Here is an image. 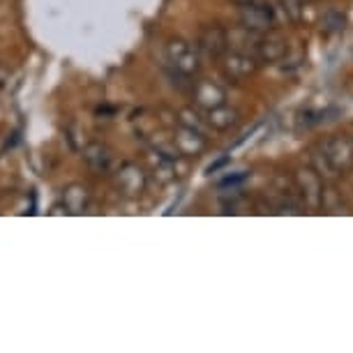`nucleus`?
Masks as SVG:
<instances>
[{
    "label": "nucleus",
    "mask_w": 353,
    "mask_h": 353,
    "mask_svg": "<svg viewBox=\"0 0 353 353\" xmlns=\"http://www.w3.org/2000/svg\"><path fill=\"white\" fill-rule=\"evenodd\" d=\"M5 83H8V70H5V65L0 63V90L5 88Z\"/></svg>",
    "instance_id": "nucleus-19"
},
{
    "label": "nucleus",
    "mask_w": 353,
    "mask_h": 353,
    "mask_svg": "<svg viewBox=\"0 0 353 353\" xmlns=\"http://www.w3.org/2000/svg\"><path fill=\"white\" fill-rule=\"evenodd\" d=\"M83 159H85V164H88V169L92 173H109L111 171V166H113V155H111V150L106 148L104 143H99V141H92L88 143L83 148Z\"/></svg>",
    "instance_id": "nucleus-11"
},
{
    "label": "nucleus",
    "mask_w": 353,
    "mask_h": 353,
    "mask_svg": "<svg viewBox=\"0 0 353 353\" xmlns=\"http://www.w3.org/2000/svg\"><path fill=\"white\" fill-rule=\"evenodd\" d=\"M196 49L201 53V61H219L226 51H229V32L222 26H205L199 32Z\"/></svg>",
    "instance_id": "nucleus-8"
},
{
    "label": "nucleus",
    "mask_w": 353,
    "mask_h": 353,
    "mask_svg": "<svg viewBox=\"0 0 353 353\" xmlns=\"http://www.w3.org/2000/svg\"><path fill=\"white\" fill-rule=\"evenodd\" d=\"M178 125H185V128L199 130L205 134V118H201L196 111H192V109H183L181 113H178Z\"/></svg>",
    "instance_id": "nucleus-15"
},
{
    "label": "nucleus",
    "mask_w": 353,
    "mask_h": 353,
    "mask_svg": "<svg viewBox=\"0 0 353 353\" xmlns=\"http://www.w3.org/2000/svg\"><path fill=\"white\" fill-rule=\"evenodd\" d=\"M314 169L321 178H335L353 166V141L344 137H330L312 155Z\"/></svg>",
    "instance_id": "nucleus-1"
},
{
    "label": "nucleus",
    "mask_w": 353,
    "mask_h": 353,
    "mask_svg": "<svg viewBox=\"0 0 353 353\" xmlns=\"http://www.w3.org/2000/svg\"><path fill=\"white\" fill-rule=\"evenodd\" d=\"M328 121V111H303L301 118H298V123H301V128H314V125H321Z\"/></svg>",
    "instance_id": "nucleus-16"
},
{
    "label": "nucleus",
    "mask_w": 353,
    "mask_h": 353,
    "mask_svg": "<svg viewBox=\"0 0 353 353\" xmlns=\"http://www.w3.org/2000/svg\"><path fill=\"white\" fill-rule=\"evenodd\" d=\"M173 145L181 152V157H196L208 148V139L203 132L178 125V130L173 132Z\"/></svg>",
    "instance_id": "nucleus-9"
},
{
    "label": "nucleus",
    "mask_w": 353,
    "mask_h": 353,
    "mask_svg": "<svg viewBox=\"0 0 353 353\" xmlns=\"http://www.w3.org/2000/svg\"><path fill=\"white\" fill-rule=\"evenodd\" d=\"M219 63H222V74L233 83H241L245 79L254 77L259 72V65H261L252 53L241 51V49L226 51L224 56L219 58Z\"/></svg>",
    "instance_id": "nucleus-6"
},
{
    "label": "nucleus",
    "mask_w": 353,
    "mask_h": 353,
    "mask_svg": "<svg viewBox=\"0 0 353 353\" xmlns=\"http://www.w3.org/2000/svg\"><path fill=\"white\" fill-rule=\"evenodd\" d=\"M245 178H248V173H238V176H229V178H224L222 181V188H229V185H238V183H243Z\"/></svg>",
    "instance_id": "nucleus-18"
},
{
    "label": "nucleus",
    "mask_w": 353,
    "mask_h": 353,
    "mask_svg": "<svg viewBox=\"0 0 353 353\" xmlns=\"http://www.w3.org/2000/svg\"><path fill=\"white\" fill-rule=\"evenodd\" d=\"M238 21L243 30L250 32H268L275 26V10L268 3H259V0H245L238 5Z\"/></svg>",
    "instance_id": "nucleus-3"
},
{
    "label": "nucleus",
    "mask_w": 353,
    "mask_h": 353,
    "mask_svg": "<svg viewBox=\"0 0 353 353\" xmlns=\"http://www.w3.org/2000/svg\"><path fill=\"white\" fill-rule=\"evenodd\" d=\"M63 203H65V212H72V215L83 212L90 203L88 188H85V185H70L63 194Z\"/></svg>",
    "instance_id": "nucleus-13"
},
{
    "label": "nucleus",
    "mask_w": 353,
    "mask_h": 353,
    "mask_svg": "<svg viewBox=\"0 0 353 353\" xmlns=\"http://www.w3.org/2000/svg\"><path fill=\"white\" fill-rule=\"evenodd\" d=\"M113 185H116L118 194L125 199H139L145 192L148 176L137 162H123L113 173Z\"/></svg>",
    "instance_id": "nucleus-4"
},
{
    "label": "nucleus",
    "mask_w": 353,
    "mask_h": 353,
    "mask_svg": "<svg viewBox=\"0 0 353 353\" xmlns=\"http://www.w3.org/2000/svg\"><path fill=\"white\" fill-rule=\"evenodd\" d=\"M164 68L176 74L192 77L201 70V53L194 44H190L183 37H171L164 44Z\"/></svg>",
    "instance_id": "nucleus-2"
},
{
    "label": "nucleus",
    "mask_w": 353,
    "mask_h": 353,
    "mask_svg": "<svg viewBox=\"0 0 353 353\" xmlns=\"http://www.w3.org/2000/svg\"><path fill=\"white\" fill-rule=\"evenodd\" d=\"M279 8H282L284 17L291 23H301L305 14V0H279Z\"/></svg>",
    "instance_id": "nucleus-14"
},
{
    "label": "nucleus",
    "mask_w": 353,
    "mask_h": 353,
    "mask_svg": "<svg viewBox=\"0 0 353 353\" xmlns=\"http://www.w3.org/2000/svg\"><path fill=\"white\" fill-rule=\"evenodd\" d=\"M250 53L256 58L259 63H279L286 56L289 46H286V39L277 32H252L250 39Z\"/></svg>",
    "instance_id": "nucleus-5"
},
{
    "label": "nucleus",
    "mask_w": 353,
    "mask_h": 353,
    "mask_svg": "<svg viewBox=\"0 0 353 353\" xmlns=\"http://www.w3.org/2000/svg\"><path fill=\"white\" fill-rule=\"evenodd\" d=\"M296 188L301 192V196L305 199V205L312 210L321 208L323 203V178L312 169V166H301L293 176Z\"/></svg>",
    "instance_id": "nucleus-7"
},
{
    "label": "nucleus",
    "mask_w": 353,
    "mask_h": 353,
    "mask_svg": "<svg viewBox=\"0 0 353 353\" xmlns=\"http://www.w3.org/2000/svg\"><path fill=\"white\" fill-rule=\"evenodd\" d=\"M192 99L201 111H210L215 106L226 104V90L215 81H208V79H201L192 85Z\"/></svg>",
    "instance_id": "nucleus-10"
},
{
    "label": "nucleus",
    "mask_w": 353,
    "mask_h": 353,
    "mask_svg": "<svg viewBox=\"0 0 353 353\" xmlns=\"http://www.w3.org/2000/svg\"><path fill=\"white\" fill-rule=\"evenodd\" d=\"M238 123H241V113H238V109H233V106L222 104V106H215V109L205 111V125L215 132H229L231 128H236Z\"/></svg>",
    "instance_id": "nucleus-12"
},
{
    "label": "nucleus",
    "mask_w": 353,
    "mask_h": 353,
    "mask_svg": "<svg viewBox=\"0 0 353 353\" xmlns=\"http://www.w3.org/2000/svg\"><path fill=\"white\" fill-rule=\"evenodd\" d=\"M323 28L328 30V32L344 30V17L339 14V12H328V14L323 17Z\"/></svg>",
    "instance_id": "nucleus-17"
},
{
    "label": "nucleus",
    "mask_w": 353,
    "mask_h": 353,
    "mask_svg": "<svg viewBox=\"0 0 353 353\" xmlns=\"http://www.w3.org/2000/svg\"><path fill=\"white\" fill-rule=\"evenodd\" d=\"M226 162H229V157H222V159H219V162H215V164H210V166H208V173H212V171H217V169H219V166H224Z\"/></svg>",
    "instance_id": "nucleus-20"
}]
</instances>
